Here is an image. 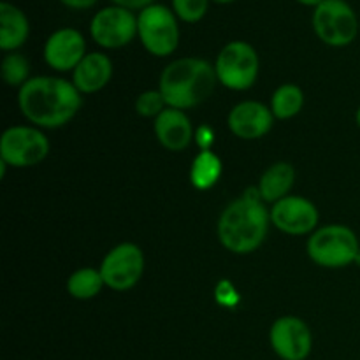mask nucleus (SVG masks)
Returning <instances> with one entry per match:
<instances>
[{
	"label": "nucleus",
	"instance_id": "obj_1",
	"mask_svg": "<svg viewBox=\"0 0 360 360\" xmlns=\"http://www.w3.org/2000/svg\"><path fill=\"white\" fill-rule=\"evenodd\" d=\"M81 91L63 77H30L18 91L20 111L39 129H60L67 125L83 104Z\"/></svg>",
	"mask_w": 360,
	"mask_h": 360
},
{
	"label": "nucleus",
	"instance_id": "obj_2",
	"mask_svg": "<svg viewBox=\"0 0 360 360\" xmlns=\"http://www.w3.org/2000/svg\"><path fill=\"white\" fill-rule=\"evenodd\" d=\"M271 214L259 188H248L243 197L229 204L218 220V239L229 252L246 255L267 238Z\"/></svg>",
	"mask_w": 360,
	"mask_h": 360
},
{
	"label": "nucleus",
	"instance_id": "obj_3",
	"mask_svg": "<svg viewBox=\"0 0 360 360\" xmlns=\"http://www.w3.org/2000/svg\"><path fill=\"white\" fill-rule=\"evenodd\" d=\"M217 83L214 65L207 60L183 56L165 67L158 90L162 91L169 108L185 111L206 102L214 91Z\"/></svg>",
	"mask_w": 360,
	"mask_h": 360
},
{
	"label": "nucleus",
	"instance_id": "obj_4",
	"mask_svg": "<svg viewBox=\"0 0 360 360\" xmlns=\"http://www.w3.org/2000/svg\"><path fill=\"white\" fill-rule=\"evenodd\" d=\"M308 257L316 266L341 269L355 264L360 252L357 234L341 224L323 225L308 239Z\"/></svg>",
	"mask_w": 360,
	"mask_h": 360
},
{
	"label": "nucleus",
	"instance_id": "obj_5",
	"mask_svg": "<svg viewBox=\"0 0 360 360\" xmlns=\"http://www.w3.org/2000/svg\"><path fill=\"white\" fill-rule=\"evenodd\" d=\"M137 37L155 56L172 55L179 44V25L174 11L162 4L144 7L137 16Z\"/></svg>",
	"mask_w": 360,
	"mask_h": 360
},
{
	"label": "nucleus",
	"instance_id": "obj_6",
	"mask_svg": "<svg viewBox=\"0 0 360 360\" xmlns=\"http://www.w3.org/2000/svg\"><path fill=\"white\" fill-rule=\"evenodd\" d=\"M259 55L246 41H232L225 44L214 62L218 83L234 91L250 90L259 77Z\"/></svg>",
	"mask_w": 360,
	"mask_h": 360
},
{
	"label": "nucleus",
	"instance_id": "obj_7",
	"mask_svg": "<svg viewBox=\"0 0 360 360\" xmlns=\"http://www.w3.org/2000/svg\"><path fill=\"white\" fill-rule=\"evenodd\" d=\"M313 28L323 44L345 48L357 39L359 20L345 0H323L313 13Z\"/></svg>",
	"mask_w": 360,
	"mask_h": 360
},
{
	"label": "nucleus",
	"instance_id": "obj_8",
	"mask_svg": "<svg viewBox=\"0 0 360 360\" xmlns=\"http://www.w3.org/2000/svg\"><path fill=\"white\" fill-rule=\"evenodd\" d=\"M49 141L39 127H9L0 139V162L9 167H32L48 157Z\"/></svg>",
	"mask_w": 360,
	"mask_h": 360
},
{
	"label": "nucleus",
	"instance_id": "obj_9",
	"mask_svg": "<svg viewBox=\"0 0 360 360\" xmlns=\"http://www.w3.org/2000/svg\"><path fill=\"white\" fill-rule=\"evenodd\" d=\"M98 269L105 287L116 292L130 290L143 278L144 253L134 243H122L109 250Z\"/></svg>",
	"mask_w": 360,
	"mask_h": 360
},
{
	"label": "nucleus",
	"instance_id": "obj_10",
	"mask_svg": "<svg viewBox=\"0 0 360 360\" xmlns=\"http://www.w3.org/2000/svg\"><path fill=\"white\" fill-rule=\"evenodd\" d=\"M90 35L101 48H123L137 35V16L125 7H104L91 18Z\"/></svg>",
	"mask_w": 360,
	"mask_h": 360
},
{
	"label": "nucleus",
	"instance_id": "obj_11",
	"mask_svg": "<svg viewBox=\"0 0 360 360\" xmlns=\"http://www.w3.org/2000/svg\"><path fill=\"white\" fill-rule=\"evenodd\" d=\"M269 343L281 360H306L313 350V334L299 316H281L271 326Z\"/></svg>",
	"mask_w": 360,
	"mask_h": 360
},
{
	"label": "nucleus",
	"instance_id": "obj_12",
	"mask_svg": "<svg viewBox=\"0 0 360 360\" xmlns=\"http://www.w3.org/2000/svg\"><path fill=\"white\" fill-rule=\"evenodd\" d=\"M271 224L278 231L290 236L309 234L319 225V210L309 199L299 195H287L273 204L269 210Z\"/></svg>",
	"mask_w": 360,
	"mask_h": 360
},
{
	"label": "nucleus",
	"instance_id": "obj_13",
	"mask_svg": "<svg viewBox=\"0 0 360 360\" xmlns=\"http://www.w3.org/2000/svg\"><path fill=\"white\" fill-rule=\"evenodd\" d=\"M86 55V41L76 28H58L44 44L46 63L58 72L74 70Z\"/></svg>",
	"mask_w": 360,
	"mask_h": 360
},
{
	"label": "nucleus",
	"instance_id": "obj_14",
	"mask_svg": "<svg viewBox=\"0 0 360 360\" xmlns=\"http://www.w3.org/2000/svg\"><path fill=\"white\" fill-rule=\"evenodd\" d=\"M274 115L271 108L257 101L236 104L229 112V129L236 137L245 141L260 139L273 129Z\"/></svg>",
	"mask_w": 360,
	"mask_h": 360
},
{
	"label": "nucleus",
	"instance_id": "obj_15",
	"mask_svg": "<svg viewBox=\"0 0 360 360\" xmlns=\"http://www.w3.org/2000/svg\"><path fill=\"white\" fill-rule=\"evenodd\" d=\"M153 129L158 143L169 151L185 150L195 137L192 122L181 109H165L160 116L155 118Z\"/></svg>",
	"mask_w": 360,
	"mask_h": 360
},
{
	"label": "nucleus",
	"instance_id": "obj_16",
	"mask_svg": "<svg viewBox=\"0 0 360 360\" xmlns=\"http://www.w3.org/2000/svg\"><path fill=\"white\" fill-rule=\"evenodd\" d=\"M112 77V62L105 53H88L72 70V83L81 94H95L109 84Z\"/></svg>",
	"mask_w": 360,
	"mask_h": 360
},
{
	"label": "nucleus",
	"instance_id": "obj_17",
	"mask_svg": "<svg viewBox=\"0 0 360 360\" xmlns=\"http://www.w3.org/2000/svg\"><path fill=\"white\" fill-rule=\"evenodd\" d=\"M30 35L28 18L20 7L9 2H0V48L4 51H16Z\"/></svg>",
	"mask_w": 360,
	"mask_h": 360
},
{
	"label": "nucleus",
	"instance_id": "obj_18",
	"mask_svg": "<svg viewBox=\"0 0 360 360\" xmlns=\"http://www.w3.org/2000/svg\"><path fill=\"white\" fill-rule=\"evenodd\" d=\"M295 181V169L288 162H276L262 174L259 181V192L264 202H278L288 195Z\"/></svg>",
	"mask_w": 360,
	"mask_h": 360
},
{
	"label": "nucleus",
	"instance_id": "obj_19",
	"mask_svg": "<svg viewBox=\"0 0 360 360\" xmlns=\"http://www.w3.org/2000/svg\"><path fill=\"white\" fill-rule=\"evenodd\" d=\"M224 165H221L220 157L211 150H202L192 162L190 169V181L193 188L197 190H210L220 179Z\"/></svg>",
	"mask_w": 360,
	"mask_h": 360
},
{
	"label": "nucleus",
	"instance_id": "obj_20",
	"mask_svg": "<svg viewBox=\"0 0 360 360\" xmlns=\"http://www.w3.org/2000/svg\"><path fill=\"white\" fill-rule=\"evenodd\" d=\"M105 287L104 278H102L101 269L95 267H81L74 271L67 280V292L70 297L77 301H88V299L97 297Z\"/></svg>",
	"mask_w": 360,
	"mask_h": 360
},
{
	"label": "nucleus",
	"instance_id": "obj_21",
	"mask_svg": "<svg viewBox=\"0 0 360 360\" xmlns=\"http://www.w3.org/2000/svg\"><path fill=\"white\" fill-rule=\"evenodd\" d=\"M304 105V94L301 88L294 83L281 84L271 97V111L274 118L290 120L301 112Z\"/></svg>",
	"mask_w": 360,
	"mask_h": 360
},
{
	"label": "nucleus",
	"instance_id": "obj_22",
	"mask_svg": "<svg viewBox=\"0 0 360 360\" xmlns=\"http://www.w3.org/2000/svg\"><path fill=\"white\" fill-rule=\"evenodd\" d=\"M2 79L6 81V84L9 86H23L28 79H30V62H28L27 56H23L21 53H9V55L4 56L2 65Z\"/></svg>",
	"mask_w": 360,
	"mask_h": 360
},
{
	"label": "nucleus",
	"instance_id": "obj_23",
	"mask_svg": "<svg viewBox=\"0 0 360 360\" xmlns=\"http://www.w3.org/2000/svg\"><path fill=\"white\" fill-rule=\"evenodd\" d=\"M164 95L160 90H146L136 98V111L144 118H157L167 109Z\"/></svg>",
	"mask_w": 360,
	"mask_h": 360
},
{
	"label": "nucleus",
	"instance_id": "obj_24",
	"mask_svg": "<svg viewBox=\"0 0 360 360\" xmlns=\"http://www.w3.org/2000/svg\"><path fill=\"white\" fill-rule=\"evenodd\" d=\"M210 7V0H172V11L178 20L185 23H197L202 20Z\"/></svg>",
	"mask_w": 360,
	"mask_h": 360
},
{
	"label": "nucleus",
	"instance_id": "obj_25",
	"mask_svg": "<svg viewBox=\"0 0 360 360\" xmlns=\"http://www.w3.org/2000/svg\"><path fill=\"white\" fill-rule=\"evenodd\" d=\"M213 137H214L213 130H211L207 125H202L199 130H197L195 141H197V144H199L200 151L211 150V144H213Z\"/></svg>",
	"mask_w": 360,
	"mask_h": 360
},
{
	"label": "nucleus",
	"instance_id": "obj_26",
	"mask_svg": "<svg viewBox=\"0 0 360 360\" xmlns=\"http://www.w3.org/2000/svg\"><path fill=\"white\" fill-rule=\"evenodd\" d=\"M221 283H224L225 294H221V292H217V299L224 306H234L236 302L239 301V295L236 294V290L232 288V285L229 283V281H221Z\"/></svg>",
	"mask_w": 360,
	"mask_h": 360
},
{
	"label": "nucleus",
	"instance_id": "obj_27",
	"mask_svg": "<svg viewBox=\"0 0 360 360\" xmlns=\"http://www.w3.org/2000/svg\"><path fill=\"white\" fill-rule=\"evenodd\" d=\"M115 6H120V7H125V9H130V11H143L144 7L151 6V4L155 2V0H111Z\"/></svg>",
	"mask_w": 360,
	"mask_h": 360
},
{
	"label": "nucleus",
	"instance_id": "obj_28",
	"mask_svg": "<svg viewBox=\"0 0 360 360\" xmlns=\"http://www.w3.org/2000/svg\"><path fill=\"white\" fill-rule=\"evenodd\" d=\"M63 6L70 7V9H90L94 7L98 0H60Z\"/></svg>",
	"mask_w": 360,
	"mask_h": 360
},
{
	"label": "nucleus",
	"instance_id": "obj_29",
	"mask_svg": "<svg viewBox=\"0 0 360 360\" xmlns=\"http://www.w3.org/2000/svg\"><path fill=\"white\" fill-rule=\"evenodd\" d=\"M297 2H301L302 6H311V7H316V6H320V4H322L323 0H297Z\"/></svg>",
	"mask_w": 360,
	"mask_h": 360
},
{
	"label": "nucleus",
	"instance_id": "obj_30",
	"mask_svg": "<svg viewBox=\"0 0 360 360\" xmlns=\"http://www.w3.org/2000/svg\"><path fill=\"white\" fill-rule=\"evenodd\" d=\"M355 122H357V127L360 129V108L357 109V112H355Z\"/></svg>",
	"mask_w": 360,
	"mask_h": 360
},
{
	"label": "nucleus",
	"instance_id": "obj_31",
	"mask_svg": "<svg viewBox=\"0 0 360 360\" xmlns=\"http://www.w3.org/2000/svg\"><path fill=\"white\" fill-rule=\"evenodd\" d=\"M213 2H217V4H231V2H234V0H213Z\"/></svg>",
	"mask_w": 360,
	"mask_h": 360
},
{
	"label": "nucleus",
	"instance_id": "obj_32",
	"mask_svg": "<svg viewBox=\"0 0 360 360\" xmlns=\"http://www.w3.org/2000/svg\"><path fill=\"white\" fill-rule=\"evenodd\" d=\"M355 266H359V267H360V252H359L357 259H355Z\"/></svg>",
	"mask_w": 360,
	"mask_h": 360
}]
</instances>
